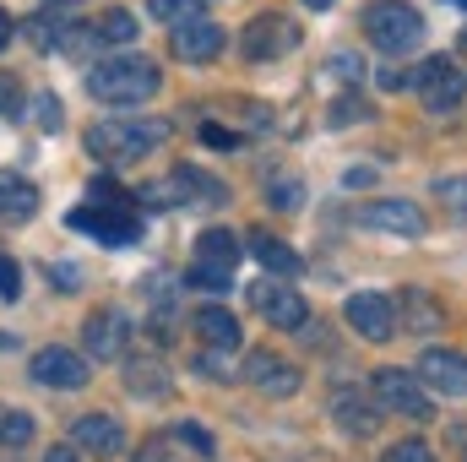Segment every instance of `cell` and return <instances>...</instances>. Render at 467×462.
Returning <instances> with one entry per match:
<instances>
[{"mask_svg": "<svg viewBox=\"0 0 467 462\" xmlns=\"http://www.w3.org/2000/svg\"><path fill=\"white\" fill-rule=\"evenodd\" d=\"M343 321H348L364 343H386L397 332V305L380 289H358V294H348V305H343Z\"/></svg>", "mask_w": 467, "mask_h": 462, "instance_id": "7", "label": "cell"}, {"mask_svg": "<svg viewBox=\"0 0 467 462\" xmlns=\"http://www.w3.org/2000/svg\"><path fill=\"white\" fill-rule=\"evenodd\" d=\"M82 343H88V353H93L99 364H109V359H119L125 343H130V321H125L119 310H99V316H88Z\"/></svg>", "mask_w": 467, "mask_h": 462, "instance_id": "13", "label": "cell"}, {"mask_svg": "<svg viewBox=\"0 0 467 462\" xmlns=\"http://www.w3.org/2000/svg\"><path fill=\"white\" fill-rule=\"evenodd\" d=\"M38 213V185L22 174H0V224H27Z\"/></svg>", "mask_w": 467, "mask_h": 462, "instance_id": "17", "label": "cell"}, {"mask_svg": "<svg viewBox=\"0 0 467 462\" xmlns=\"http://www.w3.org/2000/svg\"><path fill=\"white\" fill-rule=\"evenodd\" d=\"M136 38V16L130 11H104L99 22H93V44H130Z\"/></svg>", "mask_w": 467, "mask_h": 462, "instance_id": "25", "label": "cell"}, {"mask_svg": "<svg viewBox=\"0 0 467 462\" xmlns=\"http://www.w3.org/2000/svg\"><path fill=\"white\" fill-rule=\"evenodd\" d=\"M413 88H419V99H424V110L430 115H457L467 99V77L451 66V60H424L419 71H413Z\"/></svg>", "mask_w": 467, "mask_h": 462, "instance_id": "6", "label": "cell"}, {"mask_svg": "<svg viewBox=\"0 0 467 462\" xmlns=\"http://www.w3.org/2000/svg\"><path fill=\"white\" fill-rule=\"evenodd\" d=\"M239 256H244V245L234 239L229 229H207L196 239V267H213V272H234L239 267Z\"/></svg>", "mask_w": 467, "mask_h": 462, "instance_id": "19", "label": "cell"}, {"mask_svg": "<svg viewBox=\"0 0 467 462\" xmlns=\"http://www.w3.org/2000/svg\"><path fill=\"white\" fill-rule=\"evenodd\" d=\"M369 180H375V169H348V174H343V185H348V191H353V185H369Z\"/></svg>", "mask_w": 467, "mask_h": 462, "instance_id": "40", "label": "cell"}, {"mask_svg": "<svg viewBox=\"0 0 467 462\" xmlns=\"http://www.w3.org/2000/svg\"><path fill=\"white\" fill-rule=\"evenodd\" d=\"M158 66L152 60H141V55H115V60H99L93 71H88V93L99 99V104H141V99H152L158 93Z\"/></svg>", "mask_w": 467, "mask_h": 462, "instance_id": "1", "label": "cell"}, {"mask_svg": "<svg viewBox=\"0 0 467 462\" xmlns=\"http://www.w3.org/2000/svg\"><path fill=\"white\" fill-rule=\"evenodd\" d=\"M71 441H77V452H93V457H119L125 452V430L109 414H82L71 425Z\"/></svg>", "mask_w": 467, "mask_h": 462, "instance_id": "14", "label": "cell"}, {"mask_svg": "<svg viewBox=\"0 0 467 462\" xmlns=\"http://www.w3.org/2000/svg\"><path fill=\"white\" fill-rule=\"evenodd\" d=\"M332 414H337V425H343L348 436H369V430H375V408H369L364 397L337 392V397H332Z\"/></svg>", "mask_w": 467, "mask_h": 462, "instance_id": "24", "label": "cell"}, {"mask_svg": "<svg viewBox=\"0 0 467 462\" xmlns=\"http://www.w3.org/2000/svg\"><path fill=\"white\" fill-rule=\"evenodd\" d=\"M202 142H207V147H234L239 136H234V131H223V125H202Z\"/></svg>", "mask_w": 467, "mask_h": 462, "instance_id": "39", "label": "cell"}, {"mask_svg": "<svg viewBox=\"0 0 467 462\" xmlns=\"http://www.w3.org/2000/svg\"><path fill=\"white\" fill-rule=\"evenodd\" d=\"M327 71H332V77H343V82H358V77H364V60H358V55H332V60H327Z\"/></svg>", "mask_w": 467, "mask_h": 462, "instance_id": "35", "label": "cell"}, {"mask_svg": "<svg viewBox=\"0 0 467 462\" xmlns=\"http://www.w3.org/2000/svg\"><path fill=\"white\" fill-rule=\"evenodd\" d=\"M305 5H310V11H332L337 0H305Z\"/></svg>", "mask_w": 467, "mask_h": 462, "instance_id": "43", "label": "cell"}, {"mask_svg": "<svg viewBox=\"0 0 467 462\" xmlns=\"http://www.w3.org/2000/svg\"><path fill=\"white\" fill-rule=\"evenodd\" d=\"M250 299H255V310H261L277 332H299V327H310V305H305V294H299V289L261 283V289H250Z\"/></svg>", "mask_w": 467, "mask_h": 462, "instance_id": "9", "label": "cell"}, {"mask_svg": "<svg viewBox=\"0 0 467 462\" xmlns=\"http://www.w3.org/2000/svg\"><path fill=\"white\" fill-rule=\"evenodd\" d=\"M435 196H441L451 213H467V180H462V174H446V180H435Z\"/></svg>", "mask_w": 467, "mask_h": 462, "instance_id": "29", "label": "cell"}, {"mask_svg": "<svg viewBox=\"0 0 467 462\" xmlns=\"http://www.w3.org/2000/svg\"><path fill=\"white\" fill-rule=\"evenodd\" d=\"M375 82H380L386 93H402V88H413V71H402V66H386V71H380Z\"/></svg>", "mask_w": 467, "mask_h": 462, "instance_id": "37", "label": "cell"}, {"mask_svg": "<svg viewBox=\"0 0 467 462\" xmlns=\"http://www.w3.org/2000/svg\"><path fill=\"white\" fill-rule=\"evenodd\" d=\"M191 327L202 332L207 348H223V353L239 348V321H234V310H223V305H202V310L191 316Z\"/></svg>", "mask_w": 467, "mask_h": 462, "instance_id": "18", "label": "cell"}, {"mask_svg": "<svg viewBox=\"0 0 467 462\" xmlns=\"http://www.w3.org/2000/svg\"><path fill=\"white\" fill-rule=\"evenodd\" d=\"M358 218H364V229L402 234V239H419V234L430 229V224H424V213H419L413 202H369Z\"/></svg>", "mask_w": 467, "mask_h": 462, "instance_id": "15", "label": "cell"}, {"mask_svg": "<svg viewBox=\"0 0 467 462\" xmlns=\"http://www.w3.org/2000/svg\"><path fill=\"white\" fill-rule=\"evenodd\" d=\"M348 120H369V104H358V99H337L332 125H348Z\"/></svg>", "mask_w": 467, "mask_h": 462, "instance_id": "36", "label": "cell"}, {"mask_svg": "<svg viewBox=\"0 0 467 462\" xmlns=\"http://www.w3.org/2000/svg\"><path fill=\"white\" fill-rule=\"evenodd\" d=\"M413 375L441 397H467V353H457V348H424Z\"/></svg>", "mask_w": 467, "mask_h": 462, "instance_id": "10", "label": "cell"}, {"mask_svg": "<svg viewBox=\"0 0 467 462\" xmlns=\"http://www.w3.org/2000/svg\"><path fill=\"white\" fill-rule=\"evenodd\" d=\"M33 441V414H22V408H0V446H27Z\"/></svg>", "mask_w": 467, "mask_h": 462, "instance_id": "26", "label": "cell"}, {"mask_svg": "<svg viewBox=\"0 0 467 462\" xmlns=\"http://www.w3.org/2000/svg\"><path fill=\"white\" fill-rule=\"evenodd\" d=\"M299 44V27L288 22V16H255L250 27H244V55L250 60H277V55H288Z\"/></svg>", "mask_w": 467, "mask_h": 462, "instance_id": "11", "label": "cell"}, {"mask_svg": "<svg viewBox=\"0 0 467 462\" xmlns=\"http://www.w3.org/2000/svg\"><path fill=\"white\" fill-rule=\"evenodd\" d=\"M93 196H104V202L77 207V213H71V229H77V234H93V239H99V245H109V250H119V245H136L141 224H136V213L125 207V196H119L115 185H99Z\"/></svg>", "mask_w": 467, "mask_h": 462, "instance_id": "3", "label": "cell"}, {"mask_svg": "<svg viewBox=\"0 0 467 462\" xmlns=\"http://www.w3.org/2000/svg\"><path fill=\"white\" fill-rule=\"evenodd\" d=\"M44 462H77V452H71V446H55V452H49Z\"/></svg>", "mask_w": 467, "mask_h": 462, "instance_id": "42", "label": "cell"}, {"mask_svg": "<svg viewBox=\"0 0 467 462\" xmlns=\"http://www.w3.org/2000/svg\"><path fill=\"white\" fill-rule=\"evenodd\" d=\"M125 392H130V397H163V392H169L163 364H158V359H130V364H125Z\"/></svg>", "mask_w": 467, "mask_h": 462, "instance_id": "22", "label": "cell"}, {"mask_svg": "<svg viewBox=\"0 0 467 462\" xmlns=\"http://www.w3.org/2000/svg\"><path fill=\"white\" fill-rule=\"evenodd\" d=\"M196 370L207 375V381H229L234 370H229V359H223V348H207L202 359H196Z\"/></svg>", "mask_w": 467, "mask_h": 462, "instance_id": "32", "label": "cell"}, {"mask_svg": "<svg viewBox=\"0 0 467 462\" xmlns=\"http://www.w3.org/2000/svg\"><path fill=\"white\" fill-rule=\"evenodd\" d=\"M174 185H180L185 207H223V202H229V185L213 180V174H202V169H180Z\"/></svg>", "mask_w": 467, "mask_h": 462, "instance_id": "20", "label": "cell"}, {"mask_svg": "<svg viewBox=\"0 0 467 462\" xmlns=\"http://www.w3.org/2000/svg\"><path fill=\"white\" fill-rule=\"evenodd\" d=\"M244 381L255 386V392H266V397H294L299 392V370L283 359V353H250L244 359Z\"/></svg>", "mask_w": 467, "mask_h": 462, "instance_id": "12", "label": "cell"}, {"mask_svg": "<svg viewBox=\"0 0 467 462\" xmlns=\"http://www.w3.org/2000/svg\"><path fill=\"white\" fill-rule=\"evenodd\" d=\"M174 55H180V60H191V66H202V60H213V55H223V27H218V22H207V16L180 22V27H174Z\"/></svg>", "mask_w": 467, "mask_h": 462, "instance_id": "16", "label": "cell"}, {"mask_svg": "<svg viewBox=\"0 0 467 462\" xmlns=\"http://www.w3.org/2000/svg\"><path fill=\"white\" fill-rule=\"evenodd\" d=\"M451 5H462V11H467V0H451Z\"/></svg>", "mask_w": 467, "mask_h": 462, "instance_id": "44", "label": "cell"}, {"mask_svg": "<svg viewBox=\"0 0 467 462\" xmlns=\"http://www.w3.org/2000/svg\"><path fill=\"white\" fill-rule=\"evenodd\" d=\"M60 120H66V110H60V99H55V93L33 99V125H38V131H60Z\"/></svg>", "mask_w": 467, "mask_h": 462, "instance_id": "28", "label": "cell"}, {"mask_svg": "<svg viewBox=\"0 0 467 462\" xmlns=\"http://www.w3.org/2000/svg\"><path fill=\"white\" fill-rule=\"evenodd\" d=\"M180 441H191L202 457H213V436H207V430H196V425H180Z\"/></svg>", "mask_w": 467, "mask_h": 462, "instance_id": "38", "label": "cell"}, {"mask_svg": "<svg viewBox=\"0 0 467 462\" xmlns=\"http://www.w3.org/2000/svg\"><path fill=\"white\" fill-rule=\"evenodd\" d=\"M386 462H435V452H430L424 441H397V446L386 452Z\"/></svg>", "mask_w": 467, "mask_h": 462, "instance_id": "33", "label": "cell"}, {"mask_svg": "<svg viewBox=\"0 0 467 462\" xmlns=\"http://www.w3.org/2000/svg\"><path fill=\"white\" fill-rule=\"evenodd\" d=\"M16 294H22V267H16V261H11V256H0V299H5V305H11V299H16Z\"/></svg>", "mask_w": 467, "mask_h": 462, "instance_id": "31", "label": "cell"}, {"mask_svg": "<svg viewBox=\"0 0 467 462\" xmlns=\"http://www.w3.org/2000/svg\"><path fill=\"white\" fill-rule=\"evenodd\" d=\"M244 245H250V256L261 261V272H277V278H294V272H299V256H294L283 239H272L266 229H255Z\"/></svg>", "mask_w": 467, "mask_h": 462, "instance_id": "21", "label": "cell"}, {"mask_svg": "<svg viewBox=\"0 0 467 462\" xmlns=\"http://www.w3.org/2000/svg\"><path fill=\"white\" fill-rule=\"evenodd\" d=\"M364 38L397 60V55L419 49L424 22H419V11H413V5H402V0H375V5H364Z\"/></svg>", "mask_w": 467, "mask_h": 462, "instance_id": "4", "label": "cell"}, {"mask_svg": "<svg viewBox=\"0 0 467 462\" xmlns=\"http://www.w3.org/2000/svg\"><path fill=\"white\" fill-rule=\"evenodd\" d=\"M0 115L5 120L22 115V88H16V77H5V71H0Z\"/></svg>", "mask_w": 467, "mask_h": 462, "instance_id": "34", "label": "cell"}, {"mask_svg": "<svg viewBox=\"0 0 467 462\" xmlns=\"http://www.w3.org/2000/svg\"><path fill=\"white\" fill-rule=\"evenodd\" d=\"M299 196H305V191H299L294 180H272V185H266V202H272L277 213H294V207H299Z\"/></svg>", "mask_w": 467, "mask_h": 462, "instance_id": "30", "label": "cell"}, {"mask_svg": "<svg viewBox=\"0 0 467 462\" xmlns=\"http://www.w3.org/2000/svg\"><path fill=\"white\" fill-rule=\"evenodd\" d=\"M147 11H152L158 22L180 27V22H196V16H202V0H147Z\"/></svg>", "mask_w": 467, "mask_h": 462, "instance_id": "27", "label": "cell"}, {"mask_svg": "<svg viewBox=\"0 0 467 462\" xmlns=\"http://www.w3.org/2000/svg\"><path fill=\"white\" fill-rule=\"evenodd\" d=\"M402 321H408V332H441V305L424 294V289H408L402 294V310H397Z\"/></svg>", "mask_w": 467, "mask_h": 462, "instance_id": "23", "label": "cell"}, {"mask_svg": "<svg viewBox=\"0 0 467 462\" xmlns=\"http://www.w3.org/2000/svg\"><path fill=\"white\" fill-rule=\"evenodd\" d=\"M462 49H467V38H462Z\"/></svg>", "mask_w": 467, "mask_h": 462, "instance_id": "45", "label": "cell"}, {"mask_svg": "<svg viewBox=\"0 0 467 462\" xmlns=\"http://www.w3.org/2000/svg\"><path fill=\"white\" fill-rule=\"evenodd\" d=\"M33 381L38 386H55V392H77V386H88V359L77 353V348H60V343H49V348H38L33 353Z\"/></svg>", "mask_w": 467, "mask_h": 462, "instance_id": "8", "label": "cell"}, {"mask_svg": "<svg viewBox=\"0 0 467 462\" xmlns=\"http://www.w3.org/2000/svg\"><path fill=\"white\" fill-rule=\"evenodd\" d=\"M11 33H16V22H11V11H5V5H0V49H5V44H11Z\"/></svg>", "mask_w": 467, "mask_h": 462, "instance_id": "41", "label": "cell"}, {"mask_svg": "<svg viewBox=\"0 0 467 462\" xmlns=\"http://www.w3.org/2000/svg\"><path fill=\"white\" fill-rule=\"evenodd\" d=\"M158 142H169V120H99L88 131V152L104 158V163L147 158Z\"/></svg>", "mask_w": 467, "mask_h": 462, "instance_id": "2", "label": "cell"}, {"mask_svg": "<svg viewBox=\"0 0 467 462\" xmlns=\"http://www.w3.org/2000/svg\"><path fill=\"white\" fill-rule=\"evenodd\" d=\"M375 403L386 408V414H397V419H430V386L413 375V370H397V364H386V370H375Z\"/></svg>", "mask_w": 467, "mask_h": 462, "instance_id": "5", "label": "cell"}]
</instances>
